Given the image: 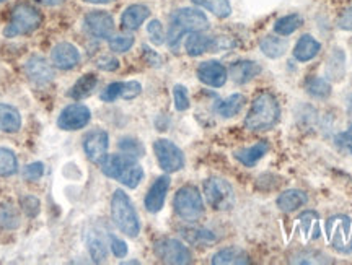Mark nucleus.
Listing matches in <instances>:
<instances>
[{"instance_id": "1", "label": "nucleus", "mask_w": 352, "mask_h": 265, "mask_svg": "<svg viewBox=\"0 0 352 265\" xmlns=\"http://www.w3.org/2000/svg\"><path fill=\"white\" fill-rule=\"evenodd\" d=\"M279 116L280 108L276 96L267 91L259 93L253 101L248 116L245 117V127L253 132L270 130L279 121Z\"/></svg>"}, {"instance_id": "2", "label": "nucleus", "mask_w": 352, "mask_h": 265, "mask_svg": "<svg viewBox=\"0 0 352 265\" xmlns=\"http://www.w3.org/2000/svg\"><path fill=\"white\" fill-rule=\"evenodd\" d=\"M101 171L114 181H120L126 187L135 189L144 178V170L127 154H107L100 163Z\"/></svg>"}, {"instance_id": "3", "label": "nucleus", "mask_w": 352, "mask_h": 265, "mask_svg": "<svg viewBox=\"0 0 352 265\" xmlns=\"http://www.w3.org/2000/svg\"><path fill=\"white\" fill-rule=\"evenodd\" d=\"M209 26L206 15L195 8H182L171 16L168 28V46L175 52L179 49V43L186 33H197L204 31Z\"/></svg>"}, {"instance_id": "4", "label": "nucleus", "mask_w": 352, "mask_h": 265, "mask_svg": "<svg viewBox=\"0 0 352 265\" xmlns=\"http://www.w3.org/2000/svg\"><path fill=\"white\" fill-rule=\"evenodd\" d=\"M111 218L114 224L126 236L135 238L140 233L139 216L124 191H114L111 198Z\"/></svg>"}, {"instance_id": "5", "label": "nucleus", "mask_w": 352, "mask_h": 265, "mask_svg": "<svg viewBox=\"0 0 352 265\" xmlns=\"http://www.w3.org/2000/svg\"><path fill=\"white\" fill-rule=\"evenodd\" d=\"M41 21L43 16L36 7L30 5V3H19V5L13 8L10 21H8L7 28L3 30V36L16 38L23 36V34H30L39 28Z\"/></svg>"}, {"instance_id": "6", "label": "nucleus", "mask_w": 352, "mask_h": 265, "mask_svg": "<svg viewBox=\"0 0 352 265\" xmlns=\"http://www.w3.org/2000/svg\"><path fill=\"white\" fill-rule=\"evenodd\" d=\"M173 207L176 215L189 223L197 222L204 215V202L195 185H184L179 189L175 196Z\"/></svg>"}, {"instance_id": "7", "label": "nucleus", "mask_w": 352, "mask_h": 265, "mask_svg": "<svg viewBox=\"0 0 352 265\" xmlns=\"http://www.w3.org/2000/svg\"><path fill=\"white\" fill-rule=\"evenodd\" d=\"M327 240L342 254L352 253V220L346 215H336L327 222Z\"/></svg>"}, {"instance_id": "8", "label": "nucleus", "mask_w": 352, "mask_h": 265, "mask_svg": "<svg viewBox=\"0 0 352 265\" xmlns=\"http://www.w3.org/2000/svg\"><path fill=\"white\" fill-rule=\"evenodd\" d=\"M204 194L214 210H230L235 204V192L227 181L210 178L204 183Z\"/></svg>"}, {"instance_id": "9", "label": "nucleus", "mask_w": 352, "mask_h": 265, "mask_svg": "<svg viewBox=\"0 0 352 265\" xmlns=\"http://www.w3.org/2000/svg\"><path fill=\"white\" fill-rule=\"evenodd\" d=\"M153 251H155L157 257L165 264L183 265L192 260V255L188 247L178 240H173V238H164V240L157 241Z\"/></svg>"}, {"instance_id": "10", "label": "nucleus", "mask_w": 352, "mask_h": 265, "mask_svg": "<svg viewBox=\"0 0 352 265\" xmlns=\"http://www.w3.org/2000/svg\"><path fill=\"white\" fill-rule=\"evenodd\" d=\"M158 165L166 173H176L184 166V154L173 142L166 139H160L153 143Z\"/></svg>"}, {"instance_id": "11", "label": "nucleus", "mask_w": 352, "mask_h": 265, "mask_svg": "<svg viewBox=\"0 0 352 265\" xmlns=\"http://www.w3.org/2000/svg\"><path fill=\"white\" fill-rule=\"evenodd\" d=\"M90 117L91 113L87 106L70 104L60 113L59 119H57V126L63 130H78L90 122Z\"/></svg>"}, {"instance_id": "12", "label": "nucleus", "mask_w": 352, "mask_h": 265, "mask_svg": "<svg viewBox=\"0 0 352 265\" xmlns=\"http://www.w3.org/2000/svg\"><path fill=\"white\" fill-rule=\"evenodd\" d=\"M108 134L104 130H91L83 140V150H85L88 160L100 165L104 160L108 152Z\"/></svg>"}, {"instance_id": "13", "label": "nucleus", "mask_w": 352, "mask_h": 265, "mask_svg": "<svg viewBox=\"0 0 352 265\" xmlns=\"http://www.w3.org/2000/svg\"><path fill=\"white\" fill-rule=\"evenodd\" d=\"M85 26L91 36L100 39L111 38L114 31V20L107 12H90L85 16Z\"/></svg>"}, {"instance_id": "14", "label": "nucleus", "mask_w": 352, "mask_h": 265, "mask_svg": "<svg viewBox=\"0 0 352 265\" xmlns=\"http://www.w3.org/2000/svg\"><path fill=\"white\" fill-rule=\"evenodd\" d=\"M25 72L30 77V80L36 83V85H46L54 78V69L41 56L30 57L25 65Z\"/></svg>"}, {"instance_id": "15", "label": "nucleus", "mask_w": 352, "mask_h": 265, "mask_svg": "<svg viewBox=\"0 0 352 265\" xmlns=\"http://www.w3.org/2000/svg\"><path fill=\"white\" fill-rule=\"evenodd\" d=\"M51 62L60 70H70L77 67L80 62V52L74 44L59 43L51 52Z\"/></svg>"}, {"instance_id": "16", "label": "nucleus", "mask_w": 352, "mask_h": 265, "mask_svg": "<svg viewBox=\"0 0 352 265\" xmlns=\"http://www.w3.org/2000/svg\"><path fill=\"white\" fill-rule=\"evenodd\" d=\"M197 77L206 85L220 88L226 85L227 82V69L217 60L202 62L199 69H197Z\"/></svg>"}, {"instance_id": "17", "label": "nucleus", "mask_w": 352, "mask_h": 265, "mask_svg": "<svg viewBox=\"0 0 352 265\" xmlns=\"http://www.w3.org/2000/svg\"><path fill=\"white\" fill-rule=\"evenodd\" d=\"M168 189L170 178L168 176H160V178L152 184V187L148 189L147 196H145V209L151 211V214H157V211L164 209Z\"/></svg>"}, {"instance_id": "18", "label": "nucleus", "mask_w": 352, "mask_h": 265, "mask_svg": "<svg viewBox=\"0 0 352 265\" xmlns=\"http://www.w3.org/2000/svg\"><path fill=\"white\" fill-rule=\"evenodd\" d=\"M259 72H261V67H259L256 62L252 60H239L233 62L230 65L232 80L239 83V85H245V83L253 80Z\"/></svg>"}, {"instance_id": "19", "label": "nucleus", "mask_w": 352, "mask_h": 265, "mask_svg": "<svg viewBox=\"0 0 352 265\" xmlns=\"http://www.w3.org/2000/svg\"><path fill=\"white\" fill-rule=\"evenodd\" d=\"M148 15H151V10H148L145 5H139V3H135V5L127 7L121 16L122 28L127 31L138 30L139 26L148 19Z\"/></svg>"}, {"instance_id": "20", "label": "nucleus", "mask_w": 352, "mask_h": 265, "mask_svg": "<svg viewBox=\"0 0 352 265\" xmlns=\"http://www.w3.org/2000/svg\"><path fill=\"white\" fill-rule=\"evenodd\" d=\"M321 49V44L316 41L315 38H311L310 34H305L298 39L296 47H294V57L298 62H308L318 54Z\"/></svg>"}, {"instance_id": "21", "label": "nucleus", "mask_w": 352, "mask_h": 265, "mask_svg": "<svg viewBox=\"0 0 352 265\" xmlns=\"http://www.w3.org/2000/svg\"><path fill=\"white\" fill-rule=\"evenodd\" d=\"M21 127V116L10 104H0V130L6 134H15Z\"/></svg>"}, {"instance_id": "22", "label": "nucleus", "mask_w": 352, "mask_h": 265, "mask_svg": "<svg viewBox=\"0 0 352 265\" xmlns=\"http://www.w3.org/2000/svg\"><path fill=\"white\" fill-rule=\"evenodd\" d=\"M250 257L240 247H226V249L219 251L212 257L214 265H241L248 264Z\"/></svg>"}, {"instance_id": "23", "label": "nucleus", "mask_w": 352, "mask_h": 265, "mask_svg": "<svg viewBox=\"0 0 352 265\" xmlns=\"http://www.w3.org/2000/svg\"><path fill=\"white\" fill-rule=\"evenodd\" d=\"M308 200L307 194L303 191H298V189H290V191H285L277 198V207H279L283 211H296L300 209L302 205H305Z\"/></svg>"}, {"instance_id": "24", "label": "nucleus", "mask_w": 352, "mask_h": 265, "mask_svg": "<svg viewBox=\"0 0 352 265\" xmlns=\"http://www.w3.org/2000/svg\"><path fill=\"white\" fill-rule=\"evenodd\" d=\"M267 150H270V145H267V142H258L256 145H253V147H250V148L236 150L235 158L241 163V165L252 168L256 165L259 160H261L264 154L267 153Z\"/></svg>"}, {"instance_id": "25", "label": "nucleus", "mask_w": 352, "mask_h": 265, "mask_svg": "<svg viewBox=\"0 0 352 265\" xmlns=\"http://www.w3.org/2000/svg\"><path fill=\"white\" fill-rule=\"evenodd\" d=\"M96 83H98V78H96L94 73L83 75V77H80L76 82V85L70 88L69 96L72 100H83V98H87V96L91 95V91L95 90Z\"/></svg>"}, {"instance_id": "26", "label": "nucleus", "mask_w": 352, "mask_h": 265, "mask_svg": "<svg viewBox=\"0 0 352 265\" xmlns=\"http://www.w3.org/2000/svg\"><path fill=\"white\" fill-rule=\"evenodd\" d=\"M210 44H212V38L202 34V31L191 33L186 39V52L192 57L201 56L204 54V52L210 51Z\"/></svg>"}, {"instance_id": "27", "label": "nucleus", "mask_w": 352, "mask_h": 265, "mask_svg": "<svg viewBox=\"0 0 352 265\" xmlns=\"http://www.w3.org/2000/svg\"><path fill=\"white\" fill-rule=\"evenodd\" d=\"M87 244H88V251H90L91 259L95 262H103L108 255V247L107 242H104L103 236L100 235L98 231H90L87 238Z\"/></svg>"}, {"instance_id": "28", "label": "nucleus", "mask_w": 352, "mask_h": 265, "mask_svg": "<svg viewBox=\"0 0 352 265\" xmlns=\"http://www.w3.org/2000/svg\"><path fill=\"white\" fill-rule=\"evenodd\" d=\"M243 104H245V96L240 95V93H236V95H232L223 101H220L217 106V113L219 116L222 117H233L241 111Z\"/></svg>"}, {"instance_id": "29", "label": "nucleus", "mask_w": 352, "mask_h": 265, "mask_svg": "<svg viewBox=\"0 0 352 265\" xmlns=\"http://www.w3.org/2000/svg\"><path fill=\"white\" fill-rule=\"evenodd\" d=\"M298 224H300L305 240H316L320 236L318 215L315 211H303L300 218H298Z\"/></svg>"}, {"instance_id": "30", "label": "nucleus", "mask_w": 352, "mask_h": 265, "mask_svg": "<svg viewBox=\"0 0 352 265\" xmlns=\"http://www.w3.org/2000/svg\"><path fill=\"white\" fill-rule=\"evenodd\" d=\"M261 51L271 59H277V57L284 56V52L287 51V41L283 38H274V36H266L259 43Z\"/></svg>"}, {"instance_id": "31", "label": "nucleus", "mask_w": 352, "mask_h": 265, "mask_svg": "<svg viewBox=\"0 0 352 265\" xmlns=\"http://www.w3.org/2000/svg\"><path fill=\"white\" fill-rule=\"evenodd\" d=\"M0 227L6 229H15L20 227V214L10 202H3L0 205Z\"/></svg>"}, {"instance_id": "32", "label": "nucleus", "mask_w": 352, "mask_h": 265, "mask_svg": "<svg viewBox=\"0 0 352 265\" xmlns=\"http://www.w3.org/2000/svg\"><path fill=\"white\" fill-rule=\"evenodd\" d=\"M302 25H303L302 16L297 15V13H292V15L283 16V19L277 20L274 25V31L276 34H279V36H289V34H292L294 31L300 28Z\"/></svg>"}, {"instance_id": "33", "label": "nucleus", "mask_w": 352, "mask_h": 265, "mask_svg": "<svg viewBox=\"0 0 352 265\" xmlns=\"http://www.w3.org/2000/svg\"><path fill=\"white\" fill-rule=\"evenodd\" d=\"M192 3H196L197 7L206 8V10L214 13L219 19H227L232 13V7L228 0H192Z\"/></svg>"}, {"instance_id": "34", "label": "nucleus", "mask_w": 352, "mask_h": 265, "mask_svg": "<svg viewBox=\"0 0 352 265\" xmlns=\"http://www.w3.org/2000/svg\"><path fill=\"white\" fill-rule=\"evenodd\" d=\"M19 171V160L12 150L0 147V176L8 178Z\"/></svg>"}, {"instance_id": "35", "label": "nucleus", "mask_w": 352, "mask_h": 265, "mask_svg": "<svg viewBox=\"0 0 352 265\" xmlns=\"http://www.w3.org/2000/svg\"><path fill=\"white\" fill-rule=\"evenodd\" d=\"M307 90L311 96L321 100L328 98V96L331 95V87H329V83L327 80H323V78H310V80L307 82Z\"/></svg>"}, {"instance_id": "36", "label": "nucleus", "mask_w": 352, "mask_h": 265, "mask_svg": "<svg viewBox=\"0 0 352 265\" xmlns=\"http://www.w3.org/2000/svg\"><path fill=\"white\" fill-rule=\"evenodd\" d=\"M120 150L124 154H127V157H134V158L144 157V153H145L144 145L140 143L138 139H131V137H127V139L121 140Z\"/></svg>"}, {"instance_id": "37", "label": "nucleus", "mask_w": 352, "mask_h": 265, "mask_svg": "<svg viewBox=\"0 0 352 265\" xmlns=\"http://www.w3.org/2000/svg\"><path fill=\"white\" fill-rule=\"evenodd\" d=\"M134 44V38L129 34H120V36H114L109 39V47L114 52H126L129 51Z\"/></svg>"}, {"instance_id": "38", "label": "nucleus", "mask_w": 352, "mask_h": 265, "mask_svg": "<svg viewBox=\"0 0 352 265\" xmlns=\"http://www.w3.org/2000/svg\"><path fill=\"white\" fill-rule=\"evenodd\" d=\"M183 235L188 238L189 242H209L214 241L215 238L210 231H206V229H184Z\"/></svg>"}, {"instance_id": "39", "label": "nucleus", "mask_w": 352, "mask_h": 265, "mask_svg": "<svg viewBox=\"0 0 352 265\" xmlns=\"http://www.w3.org/2000/svg\"><path fill=\"white\" fill-rule=\"evenodd\" d=\"M21 210L25 215H28L30 218H34L39 214V200L33 196H23L20 198Z\"/></svg>"}, {"instance_id": "40", "label": "nucleus", "mask_w": 352, "mask_h": 265, "mask_svg": "<svg viewBox=\"0 0 352 265\" xmlns=\"http://www.w3.org/2000/svg\"><path fill=\"white\" fill-rule=\"evenodd\" d=\"M173 96H175V106L178 111H186L189 108V95L188 90L183 85H176L173 90Z\"/></svg>"}, {"instance_id": "41", "label": "nucleus", "mask_w": 352, "mask_h": 265, "mask_svg": "<svg viewBox=\"0 0 352 265\" xmlns=\"http://www.w3.org/2000/svg\"><path fill=\"white\" fill-rule=\"evenodd\" d=\"M121 91H122V82H114L111 85L104 88L100 98L101 101H104V103H113V101L121 98Z\"/></svg>"}, {"instance_id": "42", "label": "nucleus", "mask_w": 352, "mask_h": 265, "mask_svg": "<svg viewBox=\"0 0 352 265\" xmlns=\"http://www.w3.org/2000/svg\"><path fill=\"white\" fill-rule=\"evenodd\" d=\"M147 31H148V36H151L153 44H157V46L164 44L165 33H164V26H162L160 21L152 20L151 25L147 26Z\"/></svg>"}, {"instance_id": "43", "label": "nucleus", "mask_w": 352, "mask_h": 265, "mask_svg": "<svg viewBox=\"0 0 352 265\" xmlns=\"http://www.w3.org/2000/svg\"><path fill=\"white\" fill-rule=\"evenodd\" d=\"M44 174V165L43 163H32V165H28L23 170V178L26 181H30V183H34V181H38L41 176Z\"/></svg>"}, {"instance_id": "44", "label": "nucleus", "mask_w": 352, "mask_h": 265, "mask_svg": "<svg viewBox=\"0 0 352 265\" xmlns=\"http://www.w3.org/2000/svg\"><path fill=\"white\" fill-rule=\"evenodd\" d=\"M140 91H142V87H140L139 82H122L121 98L132 100L135 96H139Z\"/></svg>"}, {"instance_id": "45", "label": "nucleus", "mask_w": 352, "mask_h": 265, "mask_svg": "<svg viewBox=\"0 0 352 265\" xmlns=\"http://www.w3.org/2000/svg\"><path fill=\"white\" fill-rule=\"evenodd\" d=\"M109 241H111V251L113 254L116 255V257H126L127 255V244L122 240H120V238L116 236H109Z\"/></svg>"}, {"instance_id": "46", "label": "nucleus", "mask_w": 352, "mask_h": 265, "mask_svg": "<svg viewBox=\"0 0 352 265\" xmlns=\"http://www.w3.org/2000/svg\"><path fill=\"white\" fill-rule=\"evenodd\" d=\"M96 65H98V69H101V70L113 72V70H116L118 67H120V62H118V59H114V57H111V56H103L96 60Z\"/></svg>"}, {"instance_id": "47", "label": "nucleus", "mask_w": 352, "mask_h": 265, "mask_svg": "<svg viewBox=\"0 0 352 265\" xmlns=\"http://www.w3.org/2000/svg\"><path fill=\"white\" fill-rule=\"evenodd\" d=\"M338 26H340L341 30L352 31V7L341 13L340 20H338Z\"/></svg>"}, {"instance_id": "48", "label": "nucleus", "mask_w": 352, "mask_h": 265, "mask_svg": "<svg viewBox=\"0 0 352 265\" xmlns=\"http://www.w3.org/2000/svg\"><path fill=\"white\" fill-rule=\"evenodd\" d=\"M338 140H341V145H344V147L349 148V152L352 153V126L349 127V130L340 135V139Z\"/></svg>"}, {"instance_id": "49", "label": "nucleus", "mask_w": 352, "mask_h": 265, "mask_svg": "<svg viewBox=\"0 0 352 265\" xmlns=\"http://www.w3.org/2000/svg\"><path fill=\"white\" fill-rule=\"evenodd\" d=\"M36 2L43 3V5H47V7H57V5H60V3H64L65 0H36Z\"/></svg>"}, {"instance_id": "50", "label": "nucleus", "mask_w": 352, "mask_h": 265, "mask_svg": "<svg viewBox=\"0 0 352 265\" xmlns=\"http://www.w3.org/2000/svg\"><path fill=\"white\" fill-rule=\"evenodd\" d=\"M88 3H109L113 2V0H85Z\"/></svg>"}, {"instance_id": "51", "label": "nucleus", "mask_w": 352, "mask_h": 265, "mask_svg": "<svg viewBox=\"0 0 352 265\" xmlns=\"http://www.w3.org/2000/svg\"><path fill=\"white\" fill-rule=\"evenodd\" d=\"M347 106H349V113L352 114V95L347 98Z\"/></svg>"}, {"instance_id": "52", "label": "nucleus", "mask_w": 352, "mask_h": 265, "mask_svg": "<svg viewBox=\"0 0 352 265\" xmlns=\"http://www.w3.org/2000/svg\"><path fill=\"white\" fill-rule=\"evenodd\" d=\"M0 2H3V0H0Z\"/></svg>"}]
</instances>
